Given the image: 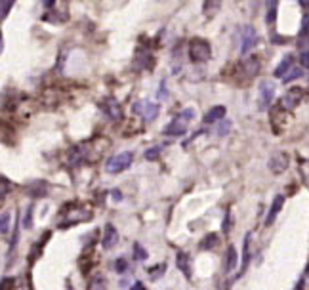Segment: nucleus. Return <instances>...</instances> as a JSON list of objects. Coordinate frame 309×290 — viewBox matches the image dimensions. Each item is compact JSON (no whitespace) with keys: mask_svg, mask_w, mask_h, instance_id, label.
Instances as JSON below:
<instances>
[{"mask_svg":"<svg viewBox=\"0 0 309 290\" xmlns=\"http://www.w3.org/2000/svg\"><path fill=\"white\" fill-rule=\"evenodd\" d=\"M23 225H25V227H27V229H29L31 225H33V206H27V218H25V222H23Z\"/></svg>","mask_w":309,"mask_h":290,"instance_id":"nucleus-31","label":"nucleus"},{"mask_svg":"<svg viewBox=\"0 0 309 290\" xmlns=\"http://www.w3.org/2000/svg\"><path fill=\"white\" fill-rule=\"evenodd\" d=\"M10 220H12L10 212H0V233H8V229H10Z\"/></svg>","mask_w":309,"mask_h":290,"instance_id":"nucleus-23","label":"nucleus"},{"mask_svg":"<svg viewBox=\"0 0 309 290\" xmlns=\"http://www.w3.org/2000/svg\"><path fill=\"white\" fill-rule=\"evenodd\" d=\"M113 197H115V201H123V195H121V191H118V189L113 191Z\"/></svg>","mask_w":309,"mask_h":290,"instance_id":"nucleus-36","label":"nucleus"},{"mask_svg":"<svg viewBox=\"0 0 309 290\" xmlns=\"http://www.w3.org/2000/svg\"><path fill=\"white\" fill-rule=\"evenodd\" d=\"M302 77V69L300 67H296V69H292V71L287 72V77H284V84H288V82H292V80L300 79Z\"/></svg>","mask_w":309,"mask_h":290,"instance_id":"nucleus-25","label":"nucleus"},{"mask_svg":"<svg viewBox=\"0 0 309 290\" xmlns=\"http://www.w3.org/2000/svg\"><path fill=\"white\" fill-rule=\"evenodd\" d=\"M256 44H258V31L254 29L252 25H245V29H243V40H241V54L246 56Z\"/></svg>","mask_w":309,"mask_h":290,"instance_id":"nucleus-6","label":"nucleus"},{"mask_svg":"<svg viewBox=\"0 0 309 290\" xmlns=\"http://www.w3.org/2000/svg\"><path fill=\"white\" fill-rule=\"evenodd\" d=\"M222 8V0H204V6H202V12L206 17H212L214 14H218V10Z\"/></svg>","mask_w":309,"mask_h":290,"instance_id":"nucleus-17","label":"nucleus"},{"mask_svg":"<svg viewBox=\"0 0 309 290\" xmlns=\"http://www.w3.org/2000/svg\"><path fill=\"white\" fill-rule=\"evenodd\" d=\"M275 98V86L273 82H269V80H262L259 82V98H258V105L259 109H267L271 105Z\"/></svg>","mask_w":309,"mask_h":290,"instance_id":"nucleus-5","label":"nucleus"},{"mask_svg":"<svg viewBox=\"0 0 309 290\" xmlns=\"http://www.w3.org/2000/svg\"><path fill=\"white\" fill-rule=\"evenodd\" d=\"M42 2H44V8H46V10L54 8V4H56V0H42Z\"/></svg>","mask_w":309,"mask_h":290,"instance_id":"nucleus-35","label":"nucleus"},{"mask_svg":"<svg viewBox=\"0 0 309 290\" xmlns=\"http://www.w3.org/2000/svg\"><path fill=\"white\" fill-rule=\"evenodd\" d=\"M288 162H290V159H288V155L284 151L275 153L273 157H271V160H269V170L273 174H282L288 168Z\"/></svg>","mask_w":309,"mask_h":290,"instance_id":"nucleus-7","label":"nucleus"},{"mask_svg":"<svg viewBox=\"0 0 309 290\" xmlns=\"http://www.w3.org/2000/svg\"><path fill=\"white\" fill-rule=\"evenodd\" d=\"M90 290H105V279L101 275L93 277L92 283H90Z\"/></svg>","mask_w":309,"mask_h":290,"instance_id":"nucleus-24","label":"nucleus"},{"mask_svg":"<svg viewBox=\"0 0 309 290\" xmlns=\"http://www.w3.org/2000/svg\"><path fill=\"white\" fill-rule=\"evenodd\" d=\"M305 273H307V275H309V263H307V268H305Z\"/></svg>","mask_w":309,"mask_h":290,"instance_id":"nucleus-39","label":"nucleus"},{"mask_svg":"<svg viewBox=\"0 0 309 290\" xmlns=\"http://www.w3.org/2000/svg\"><path fill=\"white\" fill-rule=\"evenodd\" d=\"M277 8H279V0H267V15H266V21L267 25H271L277 17Z\"/></svg>","mask_w":309,"mask_h":290,"instance_id":"nucleus-19","label":"nucleus"},{"mask_svg":"<svg viewBox=\"0 0 309 290\" xmlns=\"http://www.w3.org/2000/svg\"><path fill=\"white\" fill-rule=\"evenodd\" d=\"M116 243H118V231H116V227L113 224H107L105 229H103V240H101V245H103L105 250H111V248L116 247Z\"/></svg>","mask_w":309,"mask_h":290,"instance_id":"nucleus-9","label":"nucleus"},{"mask_svg":"<svg viewBox=\"0 0 309 290\" xmlns=\"http://www.w3.org/2000/svg\"><path fill=\"white\" fill-rule=\"evenodd\" d=\"M0 52H2V33H0Z\"/></svg>","mask_w":309,"mask_h":290,"instance_id":"nucleus-38","label":"nucleus"},{"mask_svg":"<svg viewBox=\"0 0 309 290\" xmlns=\"http://www.w3.org/2000/svg\"><path fill=\"white\" fill-rule=\"evenodd\" d=\"M134 256H136V260L139 261L147 260V252H145V248L141 247V245H136V247H134Z\"/></svg>","mask_w":309,"mask_h":290,"instance_id":"nucleus-28","label":"nucleus"},{"mask_svg":"<svg viewBox=\"0 0 309 290\" xmlns=\"http://www.w3.org/2000/svg\"><path fill=\"white\" fill-rule=\"evenodd\" d=\"M134 111L144 116L147 123H151V120H155L158 116L160 107H158V103H153L149 102V100H145V102H137L136 105H134Z\"/></svg>","mask_w":309,"mask_h":290,"instance_id":"nucleus-3","label":"nucleus"},{"mask_svg":"<svg viewBox=\"0 0 309 290\" xmlns=\"http://www.w3.org/2000/svg\"><path fill=\"white\" fill-rule=\"evenodd\" d=\"M12 189H14V183L8 180L6 176L0 174V199H4Z\"/></svg>","mask_w":309,"mask_h":290,"instance_id":"nucleus-21","label":"nucleus"},{"mask_svg":"<svg viewBox=\"0 0 309 290\" xmlns=\"http://www.w3.org/2000/svg\"><path fill=\"white\" fill-rule=\"evenodd\" d=\"M145 288V286H144V284H141V283H136V284H134V286H132V288H130V290H144Z\"/></svg>","mask_w":309,"mask_h":290,"instance_id":"nucleus-37","label":"nucleus"},{"mask_svg":"<svg viewBox=\"0 0 309 290\" xmlns=\"http://www.w3.org/2000/svg\"><path fill=\"white\" fill-rule=\"evenodd\" d=\"M160 151H162V147H160V145H157V147H151V149H147V153H145V159H147V160L158 159Z\"/></svg>","mask_w":309,"mask_h":290,"instance_id":"nucleus-26","label":"nucleus"},{"mask_svg":"<svg viewBox=\"0 0 309 290\" xmlns=\"http://www.w3.org/2000/svg\"><path fill=\"white\" fill-rule=\"evenodd\" d=\"M223 116H225V107H223V105H216V107L210 109L208 113L204 115V123L214 124V123H218L220 118H223Z\"/></svg>","mask_w":309,"mask_h":290,"instance_id":"nucleus-14","label":"nucleus"},{"mask_svg":"<svg viewBox=\"0 0 309 290\" xmlns=\"http://www.w3.org/2000/svg\"><path fill=\"white\" fill-rule=\"evenodd\" d=\"M27 191L31 193L33 199H40V197H44L48 193V185H46L44 181H33L29 187H27Z\"/></svg>","mask_w":309,"mask_h":290,"instance_id":"nucleus-15","label":"nucleus"},{"mask_svg":"<svg viewBox=\"0 0 309 290\" xmlns=\"http://www.w3.org/2000/svg\"><path fill=\"white\" fill-rule=\"evenodd\" d=\"M164 269H166V263H160V265H157V268L149 269V273H151L153 279H158V277L164 273Z\"/></svg>","mask_w":309,"mask_h":290,"instance_id":"nucleus-29","label":"nucleus"},{"mask_svg":"<svg viewBox=\"0 0 309 290\" xmlns=\"http://www.w3.org/2000/svg\"><path fill=\"white\" fill-rule=\"evenodd\" d=\"M294 67V56L292 54H287L284 58H282V61L279 63V67L275 69L273 77H287V72L290 71Z\"/></svg>","mask_w":309,"mask_h":290,"instance_id":"nucleus-13","label":"nucleus"},{"mask_svg":"<svg viewBox=\"0 0 309 290\" xmlns=\"http://www.w3.org/2000/svg\"><path fill=\"white\" fill-rule=\"evenodd\" d=\"M132 160H134V155L130 151L118 153L115 157H111L107 160V172L109 174H121L124 170H128L132 166Z\"/></svg>","mask_w":309,"mask_h":290,"instance_id":"nucleus-2","label":"nucleus"},{"mask_svg":"<svg viewBox=\"0 0 309 290\" xmlns=\"http://www.w3.org/2000/svg\"><path fill=\"white\" fill-rule=\"evenodd\" d=\"M282 204H284V197L282 195H277L275 197L273 204H271V208H269V214L266 218V225H271L275 222V218L279 216L280 208H282Z\"/></svg>","mask_w":309,"mask_h":290,"instance_id":"nucleus-11","label":"nucleus"},{"mask_svg":"<svg viewBox=\"0 0 309 290\" xmlns=\"http://www.w3.org/2000/svg\"><path fill=\"white\" fill-rule=\"evenodd\" d=\"M15 0H0V19L4 17V15L10 12V8H12V4H14Z\"/></svg>","mask_w":309,"mask_h":290,"instance_id":"nucleus-27","label":"nucleus"},{"mask_svg":"<svg viewBox=\"0 0 309 290\" xmlns=\"http://www.w3.org/2000/svg\"><path fill=\"white\" fill-rule=\"evenodd\" d=\"M178 268L185 273V277H191V263H189V256L185 252H178Z\"/></svg>","mask_w":309,"mask_h":290,"instance_id":"nucleus-18","label":"nucleus"},{"mask_svg":"<svg viewBox=\"0 0 309 290\" xmlns=\"http://www.w3.org/2000/svg\"><path fill=\"white\" fill-rule=\"evenodd\" d=\"M229 130H231V120H223L222 126H220V130H218V134H220V136H225Z\"/></svg>","mask_w":309,"mask_h":290,"instance_id":"nucleus-32","label":"nucleus"},{"mask_svg":"<svg viewBox=\"0 0 309 290\" xmlns=\"http://www.w3.org/2000/svg\"><path fill=\"white\" fill-rule=\"evenodd\" d=\"M227 261H225V269L227 271H233V269L237 268V250H235V247H229L227 248Z\"/></svg>","mask_w":309,"mask_h":290,"instance_id":"nucleus-20","label":"nucleus"},{"mask_svg":"<svg viewBox=\"0 0 309 290\" xmlns=\"http://www.w3.org/2000/svg\"><path fill=\"white\" fill-rule=\"evenodd\" d=\"M101 109L107 113V116L111 120H121V118H123V109H121V105H118L113 98H107V102L103 103Z\"/></svg>","mask_w":309,"mask_h":290,"instance_id":"nucleus-10","label":"nucleus"},{"mask_svg":"<svg viewBox=\"0 0 309 290\" xmlns=\"http://www.w3.org/2000/svg\"><path fill=\"white\" fill-rule=\"evenodd\" d=\"M303 100V90L302 88H290L287 94L280 98V107L290 111V109H296Z\"/></svg>","mask_w":309,"mask_h":290,"instance_id":"nucleus-4","label":"nucleus"},{"mask_svg":"<svg viewBox=\"0 0 309 290\" xmlns=\"http://www.w3.org/2000/svg\"><path fill=\"white\" fill-rule=\"evenodd\" d=\"M218 243H220V239H218L216 233H208L206 237H202L199 248H201V250H212V248L218 247Z\"/></svg>","mask_w":309,"mask_h":290,"instance_id":"nucleus-16","label":"nucleus"},{"mask_svg":"<svg viewBox=\"0 0 309 290\" xmlns=\"http://www.w3.org/2000/svg\"><path fill=\"white\" fill-rule=\"evenodd\" d=\"M212 58V48L210 42L204 38H193L189 42V59L193 63H206Z\"/></svg>","mask_w":309,"mask_h":290,"instance_id":"nucleus-1","label":"nucleus"},{"mask_svg":"<svg viewBox=\"0 0 309 290\" xmlns=\"http://www.w3.org/2000/svg\"><path fill=\"white\" fill-rule=\"evenodd\" d=\"M144 290H145V288H144Z\"/></svg>","mask_w":309,"mask_h":290,"instance_id":"nucleus-40","label":"nucleus"},{"mask_svg":"<svg viewBox=\"0 0 309 290\" xmlns=\"http://www.w3.org/2000/svg\"><path fill=\"white\" fill-rule=\"evenodd\" d=\"M302 67L309 69V52H303L302 54Z\"/></svg>","mask_w":309,"mask_h":290,"instance_id":"nucleus-34","label":"nucleus"},{"mask_svg":"<svg viewBox=\"0 0 309 290\" xmlns=\"http://www.w3.org/2000/svg\"><path fill=\"white\" fill-rule=\"evenodd\" d=\"M115 269L118 271V273H124V271L128 269V261L124 260V258H118V260H116V263H115Z\"/></svg>","mask_w":309,"mask_h":290,"instance_id":"nucleus-30","label":"nucleus"},{"mask_svg":"<svg viewBox=\"0 0 309 290\" xmlns=\"http://www.w3.org/2000/svg\"><path fill=\"white\" fill-rule=\"evenodd\" d=\"M15 284H17V279H15V277H4V279H0V290H14Z\"/></svg>","mask_w":309,"mask_h":290,"instance_id":"nucleus-22","label":"nucleus"},{"mask_svg":"<svg viewBox=\"0 0 309 290\" xmlns=\"http://www.w3.org/2000/svg\"><path fill=\"white\" fill-rule=\"evenodd\" d=\"M187 132V124H185V120H172V123L168 124L164 128V134L166 136H183Z\"/></svg>","mask_w":309,"mask_h":290,"instance_id":"nucleus-12","label":"nucleus"},{"mask_svg":"<svg viewBox=\"0 0 309 290\" xmlns=\"http://www.w3.org/2000/svg\"><path fill=\"white\" fill-rule=\"evenodd\" d=\"M302 35H309V12L303 15L302 19Z\"/></svg>","mask_w":309,"mask_h":290,"instance_id":"nucleus-33","label":"nucleus"},{"mask_svg":"<svg viewBox=\"0 0 309 290\" xmlns=\"http://www.w3.org/2000/svg\"><path fill=\"white\" fill-rule=\"evenodd\" d=\"M258 72H259V59L250 58V59H246L245 63L241 65V75H239V77H243L245 82H250Z\"/></svg>","mask_w":309,"mask_h":290,"instance_id":"nucleus-8","label":"nucleus"}]
</instances>
